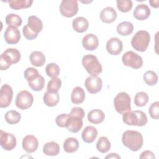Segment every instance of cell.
Masks as SVG:
<instances>
[{
    "label": "cell",
    "mask_w": 159,
    "mask_h": 159,
    "mask_svg": "<svg viewBox=\"0 0 159 159\" xmlns=\"http://www.w3.org/2000/svg\"><path fill=\"white\" fill-rule=\"evenodd\" d=\"M124 145L134 152L138 151L142 147L143 140L142 135L137 130H126L122 136Z\"/></svg>",
    "instance_id": "1"
},
{
    "label": "cell",
    "mask_w": 159,
    "mask_h": 159,
    "mask_svg": "<svg viewBox=\"0 0 159 159\" xmlns=\"http://www.w3.org/2000/svg\"><path fill=\"white\" fill-rule=\"evenodd\" d=\"M123 122L129 125L144 126L147 124L148 119L146 114L142 111H130L122 115Z\"/></svg>",
    "instance_id": "2"
},
{
    "label": "cell",
    "mask_w": 159,
    "mask_h": 159,
    "mask_svg": "<svg viewBox=\"0 0 159 159\" xmlns=\"http://www.w3.org/2000/svg\"><path fill=\"white\" fill-rule=\"evenodd\" d=\"M82 65L86 71L91 76H98L102 72L101 64L98 58L92 54L84 55L82 58Z\"/></svg>",
    "instance_id": "3"
},
{
    "label": "cell",
    "mask_w": 159,
    "mask_h": 159,
    "mask_svg": "<svg viewBox=\"0 0 159 159\" xmlns=\"http://www.w3.org/2000/svg\"><path fill=\"white\" fill-rule=\"evenodd\" d=\"M150 41V35L145 30L137 32L131 40L132 47L138 52H145Z\"/></svg>",
    "instance_id": "4"
},
{
    "label": "cell",
    "mask_w": 159,
    "mask_h": 159,
    "mask_svg": "<svg viewBox=\"0 0 159 159\" xmlns=\"http://www.w3.org/2000/svg\"><path fill=\"white\" fill-rule=\"evenodd\" d=\"M114 104L116 111L123 115L124 113L131 110L130 97L127 93L120 92L115 97Z\"/></svg>",
    "instance_id": "5"
},
{
    "label": "cell",
    "mask_w": 159,
    "mask_h": 159,
    "mask_svg": "<svg viewBox=\"0 0 159 159\" xmlns=\"http://www.w3.org/2000/svg\"><path fill=\"white\" fill-rule=\"evenodd\" d=\"M122 61L125 66L131 67L133 69L140 68L143 65L142 57L132 51L126 52L122 55Z\"/></svg>",
    "instance_id": "6"
},
{
    "label": "cell",
    "mask_w": 159,
    "mask_h": 159,
    "mask_svg": "<svg viewBox=\"0 0 159 159\" xmlns=\"http://www.w3.org/2000/svg\"><path fill=\"white\" fill-rule=\"evenodd\" d=\"M78 11V1L75 0H63L60 5V12L66 17H72Z\"/></svg>",
    "instance_id": "7"
},
{
    "label": "cell",
    "mask_w": 159,
    "mask_h": 159,
    "mask_svg": "<svg viewBox=\"0 0 159 159\" xmlns=\"http://www.w3.org/2000/svg\"><path fill=\"white\" fill-rule=\"evenodd\" d=\"M34 102L32 94L26 90L19 92L16 98V106L22 110H25L29 108Z\"/></svg>",
    "instance_id": "8"
},
{
    "label": "cell",
    "mask_w": 159,
    "mask_h": 159,
    "mask_svg": "<svg viewBox=\"0 0 159 159\" xmlns=\"http://www.w3.org/2000/svg\"><path fill=\"white\" fill-rule=\"evenodd\" d=\"M16 139L13 134L1 130L0 145L4 150L7 151L12 150L16 147Z\"/></svg>",
    "instance_id": "9"
},
{
    "label": "cell",
    "mask_w": 159,
    "mask_h": 159,
    "mask_svg": "<svg viewBox=\"0 0 159 159\" xmlns=\"http://www.w3.org/2000/svg\"><path fill=\"white\" fill-rule=\"evenodd\" d=\"M84 84L86 89L89 93L96 94L101 90L102 81L101 78L97 76L91 75L86 79Z\"/></svg>",
    "instance_id": "10"
},
{
    "label": "cell",
    "mask_w": 159,
    "mask_h": 159,
    "mask_svg": "<svg viewBox=\"0 0 159 159\" xmlns=\"http://www.w3.org/2000/svg\"><path fill=\"white\" fill-rule=\"evenodd\" d=\"M13 91L11 86L7 84L2 85L0 89V107L5 108L8 107L12 99Z\"/></svg>",
    "instance_id": "11"
},
{
    "label": "cell",
    "mask_w": 159,
    "mask_h": 159,
    "mask_svg": "<svg viewBox=\"0 0 159 159\" xmlns=\"http://www.w3.org/2000/svg\"><path fill=\"white\" fill-rule=\"evenodd\" d=\"M122 49L123 43L119 38L112 37L107 42L106 50L111 55H117L121 53Z\"/></svg>",
    "instance_id": "12"
},
{
    "label": "cell",
    "mask_w": 159,
    "mask_h": 159,
    "mask_svg": "<svg viewBox=\"0 0 159 159\" xmlns=\"http://www.w3.org/2000/svg\"><path fill=\"white\" fill-rule=\"evenodd\" d=\"M4 38L8 44H16L20 39V34L17 27H7L4 33Z\"/></svg>",
    "instance_id": "13"
},
{
    "label": "cell",
    "mask_w": 159,
    "mask_h": 159,
    "mask_svg": "<svg viewBox=\"0 0 159 159\" xmlns=\"http://www.w3.org/2000/svg\"><path fill=\"white\" fill-rule=\"evenodd\" d=\"M22 145L23 149L28 153L36 151L39 146L37 139L33 135H27L22 140Z\"/></svg>",
    "instance_id": "14"
},
{
    "label": "cell",
    "mask_w": 159,
    "mask_h": 159,
    "mask_svg": "<svg viewBox=\"0 0 159 159\" xmlns=\"http://www.w3.org/2000/svg\"><path fill=\"white\" fill-rule=\"evenodd\" d=\"M82 45L87 50H94L98 48L99 45L98 38L93 34H88L83 38Z\"/></svg>",
    "instance_id": "15"
},
{
    "label": "cell",
    "mask_w": 159,
    "mask_h": 159,
    "mask_svg": "<svg viewBox=\"0 0 159 159\" xmlns=\"http://www.w3.org/2000/svg\"><path fill=\"white\" fill-rule=\"evenodd\" d=\"M83 120L81 118L76 116H70L67 119L66 127L68 131L76 133L80 130L83 127Z\"/></svg>",
    "instance_id": "16"
},
{
    "label": "cell",
    "mask_w": 159,
    "mask_h": 159,
    "mask_svg": "<svg viewBox=\"0 0 159 159\" xmlns=\"http://www.w3.org/2000/svg\"><path fill=\"white\" fill-rule=\"evenodd\" d=\"M134 17L139 20H143L148 19L150 15V9L145 4L137 5L133 12Z\"/></svg>",
    "instance_id": "17"
},
{
    "label": "cell",
    "mask_w": 159,
    "mask_h": 159,
    "mask_svg": "<svg viewBox=\"0 0 159 159\" xmlns=\"http://www.w3.org/2000/svg\"><path fill=\"white\" fill-rule=\"evenodd\" d=\"M117 18V12L112 7H106L100 12V19L102 22L110 24L113 22Z\"/></svg>",
    "instance_id": "18"
},
{
    "label": "cell",
    "mask_w": 159,
    "mask_h": 159,
    "mask_svg": "<svg viewBox=\"0 0 159 159\" xmlns=\"http://www.w3.org/2000/svg\"><path fill=\"white\" fill-rule=\"evenodd\" d=\"M98 135L97 129L91 125H88L84 128L81 133L83 140L88 143H92L94 141Z\"/></svg>",
    "instance_id": "19"
},
{
    "label": "cell",
    "mask_w": 159,
    "mask_h": 159,
    "mask_svg": "<svg viewBox=\"0 0 159 159\" xmlns=\"http://www.w3.org/2000/svg\"><path fill=\"white\" fill-rule=\"evenodd\" d=\"M89 26L88 20L84 17H78L72 22V27L75 31L83 33L87 30Z\"/></svg>",
    "instance_id": "20"
},
{
    "label": "cell",
    "mask_w": 159,
    "mask_h": 159,
    "mask_svg": "<svg viewBox=\"0 0 159 159\" xmlns=\"http://www.w3.org/2000/svg\"><path fill=\"white\" fill-rule=\"evenodd\" d=\"M105 119V114L100 109H93L88 112V119L93 124H98L101 123Z\"/></svg>",
    "instance_id": "21"
},
{
    "label": "cell",
    "mask_w": 159,
    "mask_h": 159,
    "mask_svg": "<svg viewBox=\"0 0 159 159\" xmlns=\"http://www.w3.org/2000/svg\"><path fill=\"white\" fill-rule=\"evenodd\" d=\"M85 99V92L84 89L80 86H76L73 88L71 94V100L75 104H79L82 103Z\"/></svg>",
    "instance_id": "22"
},
{
    "label": "cell",
    "mask_w": 159,
    "mask_h": 159,
    "mask_svg": "<svg viewBox=\"0 0 159 159\" xmlns=\"http://www.w3.org/2000/svg\"><path fill=\"white\" fill-rule=\"evenodd\" d=\"M60 145L58 143L52 141L44 144L43 147V152L48 156H56L60 152Z\"/></svg>",
    "instance_id": "23"
},
{
    "label": "cell",
    "mask_w": 159,
    "mask_h": 159,
    "mask_svg": "<svg viewBox=\"0 0 159 159\" xmlns=\"http://www.w3.org/2000/svg\"><path fill=\"white\" fill-rule=\"evenodd\" d=\"M29 60L32 65L39 67L44 65L45 62V57L42 52L34 51L30 53Z\"/></svg>",
    "instance_id": "24"
},
{
    "label": "cell",
    "mask_w": 159,
    "mask_h": 159,
    "mask_svg": "<svg viewBox=\"0 0 159 159\" xmlns=\"http://www.w3.org/2000/svg\"><path fill=\"white\" fill-rule=\"evenodd\" d=\"M2 54L9 60L11 64H15L19 62L20 59V53L19 51L16 48H7Z\"/></svg>",
    "instance_id": "25"
},
{
    "label": "cell",
    "mask_w": 159,
    "mask_h": 159,
    "mask_svg": "<svg viewBox=\"0 0 159 159\" xmlns=\"http://www.w3.org/2000/svg\"><path fill=\"white\" fill-rule=\"evenodd\" d=\"M43 102L48 107H53L58 104L60 100V95L58 93H49L45 92L43 97Z\"/></svg>",
    "instance_id": "26"
},
{
    "label": "cell",
    "mask_w": 159,
    "mask_h": 159,
    "mask_svg": "<svg viewBox=\"0 0 159 159\" xmlns=\"http://www.w3.org/2000/svg\"><path fill=\"white\" fill-rule=\"evenodd\" d=\"M79 147L78 140L74 137H68L63 142V149L66 153H73Z\"/></svg>",
    "instance_id": "27"
},
{
    "label": "cell",
    "mask_w": 159,
    "mask_h": 159,
    "mask_svg": "<svg viewBox=\"0 0 159 159\" xmlns=\"http://www.w3.org/2000/svg\"><path fill=\"white\" fill-rule=\"evenodd\" d=\"M27 25L33 31L38 34L43 29V23L42 20L35 16H30L28 17Z\"/></svg>",
    "instance_id": "28"
},
{
    "label": "cell",
    "mask_w": 159,
    "mask_h": 159,
    "mask_svg": "<svg viewBox=\"0 0 159 159\" xmlns=\"http://www.w3.org/2000/svg\"><path fill=\"white\" fill-rule=\"evenodd\" d=\"M134 30V25L130 22H122L117 26V33L122 36H127L131 34Z\"/></svg>",
    "instance_id": "29"
},
{
    "label": "cell",
    "mask_w": 159,
    "mask_h": 159,
    "mask_svg": "<svg viewBox=\"0 0 159 159\" xmlns=\"http://www.w3.org/2000/svg\"><path fill=\"white\" fill-rule=\"evenodd\" d=\"M9 7L15 10L28 8L31 6L33 1L30 0H12L8 1Z\"/></svg>",
    "instance_id": "30"
},
{
    "label": "cell",
    "mask_w": 159,
    "mask_h": 159,
    "mask_svg": "<svg viewBox=\"0 0 159 159\" xmlns=\"http://www.w3.org/2000/svg\"><path fill=\"white\" fill-rule=\"evenodd\" d=\"M111 146V144L110 141L106 137L104 136L101 137L96 143L97 150L102 153L107 152L110 150Z\"/></svg>",
    "instance_id": "31"
},
{
    "label": "cell",
    "mask_w": 159,
    "mask_h": 159,
    "mask_svg": "<svg viewBox=\"0 0 159 159\" xmlns=\"http://www.w3.org/2000/svg\"><path fill=\"white\" fill-rule=\"evenodd\" d=\"M6 23L8 27H18L21 25L22 23V18L16 14H9L6 17Z\"/></svg>",
    "instance_id": "32"
},
{
    "label": "cell",
    "mask_w": 159,
    "mask_h": 159,
    "mask_svg": "<svg viewBox=\"0 0 159 159\" xmlns=\"http://www.w3.org/2000/svg\"><path fill=\"white\" fill-rule=\"evenodd\" d=\"M4 118L7 123L14 125L17 124L20 121L21 116L19 112L14 110H11L5 114Z\"/></svg>",
    "instance_id": "33"
},
{
    "label": "cell",
    "mask_w": 159,
    "mask_h": 159,
    "mask_svg": "<svg viewBox=\"0 0 159 159\" xmlns=\"http://www.w3.org/2000/svg\"><path fill=\"white\" fill-rule=\"evenodd\" d=\"M61 86V81L58 76L52 78V79L48 83L47 91L49 93H58Z\"/></svg>",
    "instance_id": "34"
},
{
    "label": "cell",
    "mask_w": 159,
    "mask_h": 159,
    "mask_svg": "<svg viewBox=\"0 0 159 159\" xmlns=\"http://www.w3.org/2000/svg\"><path fill=\"white\" fill-rule=\"evenodd\" d=\"M28 83L29 87L32 90L35 91H39L43 88L45 84V79L42 76L40 75L35 79L29 81Z\"/></svg>",
    "instance_id": "35"
},
{
    "label": "cell",
    "mask_w": 159,
    "mask_h": 159,
    "mask_svg": "<svg viewBox=\"0 0 159 159\" xmlns=\"http://www.w3.org/2000/svg\"><path fill=\"white\" fill-rule=\"evenodd\" d=\"M143 78L145 83L148 86L155 85L157 83L158 80L157 73L152 70L146 71L143 76Z\"/></svg>",
    "instance_id": "36"
},
{
    "label": "cell",
    "mask_w": 159,
    "mask_h": 159,
    "mask_svg": "<svg viewBox=\"0 0 159 159\" xmlns=\"http://www.w3.org/2000/svg\"><path fill=\"white\" fill-rule=\"evenodd\" d=\"M148 101V94L143 91L138 92L134 98V104L138 107H143L147 104Z\"/></svg>",
    "instance_id": "37"
},
{
    "label": "cell",
    "mask_w": 159,
    "mask_h": 159,
    "mask_svg": "<svg viewBox=\"0 0 159 159\" xmlns=\"http://www.w3.org/2000/svg\"><path fill=\"white\" fill-rule=\"evenodd\" d=\"M45 71L48 76L53 78L58 76L60 74V67L57 63H48L45 67Z\"/></svg>",
    "instance_id": "38"
},
{
    "label": "cell",
    "mask_w": 159,
    "mask_h": 159,
    "mask_svg": "<svg viewBox=\"0 0 159 159\" xmlns=\"http://www.w3.org/2000/svg\"><path fill=\"white\" fill-rule=\"evenodd\" d=\"M117 7L122 12H127L131 10L133 3L131 0H117Z\"/></svg>",
    "instance_id": "39"
},
{
    "label": "cell",
    "mask_w": 159,
    "mask_h": 159,
    "mask_svg": "<svg viewBox=\"0 0 159 159\" xmlns=\"http://www.w3.org/2000/svg\"><path fill=\"white\" fill-rule=\"evenodd\" d=\"M24 78L26 79V80L28 82L35 79L37 76L40 75L38 70L32 67L27 68L24 71Z\"/></svg>",
    "instance_id": "40"
},
{
    "label": "cell",
    "mask_w": 159,
    "mask_h": 159,
    "mask_svg": "<svg viewBox=\"0 0 159 159\" xmlns=\"http://www.w3.org/2000/svg\"><path fill=\"white\" fill-rule=\"evenodd\" d=\"M148 112L150 117L154 119H158L159 117V102L156 101L153 102L148 109Z\"/></svg>",
    "instance_id": "41"
},
{
    "label": "cell",
    "mask_w": 159,
    "mask_h": 159,
    "mask_svg": "<svg viewBox=\"0 0 159 159\" xmlns=\"http://www.w3.org/2000/svg\"><path fill=\"white\" fill-rule=\"evenodd\" d=\"M23 35L25 39L28 40H33L35 39L38 36V33L33 31L27 24H26L22 29Z\"/></svg>",
    "instance_id": "42"
},
{
    "label": "cell",
    "mask_w": 159,
    "mask_h": 159,
    "mask_svg": "<svg viewBox=\"0 0 159 159\" xmlns=\"http://www.w3.org/2000/svg\"><path fill=\"white\" fill-rule=\"evenodd\" d=\"M69 117V114H61L58 115L55 119V122L57 125L60 127H66V121Z\"/></svg>",
    "instance_id": "43"
},
{
    "label": "cell",
    "mask_w": 159,
    "mask_h": 159,
    "mask_svg": "<svg viewBox=\"0 0 159 159\" xmlns=\"http://www.w3.org/2000/svg\"><path fill=\"white\" fill-rule=\"evenodd\" d=\"M84 114L85 113L83 109L80 107H73L70 111V113L69 114L70 116L78 117L81 119H83L84 117Z\"/></svg>",
    "instance_id": "44"
},
{
    "label": "cell",
    "mask_w": 159,
    "mask_h": 159,
    "mask_svg": "<svg viewBox=\"0 0 159 159\" xmlns=\"http://www.w3.org/2000/svg\"><path fill=\"white\" fill-rule=\"evenodd\" d=\"M11 65L9 60L6 58V57L2 53L0 57V70H6Z\"/></svg>",
    "instance_id": "45"
},
{
    "label": "cell",
    "mask_w": 159,
    "mask_h": 159,
    "mask_svg": "<svg viewBox=\"0 0 159 159\" xmlns=\"http://www.w3.org/2000/svg\"><path fill=\"white\" fill-rule=\"evenodd\" d=\"M140 159H143V158H150V159H155V155L154 153L152 152V151H150V150H145L144 152H143L140 157H139Z\"/></svg>",
    "instance_id": "46"
},
{
    "label": "cell",
    "mask_w": 159,
    "mask_h": 159,
    "mask_svg": "<svg viewBox=\"0 0 159 159\" xmlns=\"http://www.w3.org/2000/svg\"><path fill=\"white\" fill-rule=\"evenodd\" d=\"M105 158H120V157L117 155V153H111L109 155H107Z\"/></svg>",
    "instance_id": "47"
},
{
    "label": "cell",
    "mask_w": 159,
    "mask_h": 159,
    "mask_svg": "<svg viewBox=\"0 0 159 159\" xmlns=\"http://www.w3.org/2000/svg\"><path fill=\"white\" fill-rule=\"evenodd\" d=\"M149 3L150 4V6L152 7H154V8H158L159 5H158V0H156V1H149Z\"/></svg>",
    "instance_id": "48"
}]
</instances>
